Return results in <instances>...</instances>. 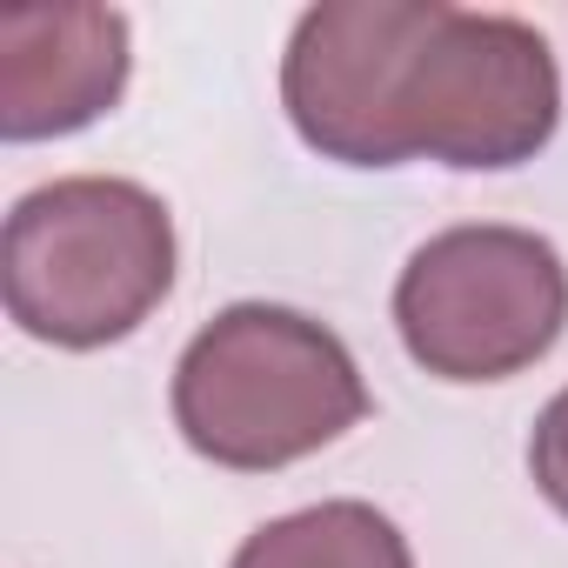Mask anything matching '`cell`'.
Returning <instances> with one entry per match:
<instances>
[{"label":"cell","mask_w":568,"mask_h":568,"mask_svg":"<svg viewBox=\"0 0 568 568\" xmlns=\"http://www.w3.org/2000/svg\"><path fill=\"white\" fill-rule=\"evenodd\" d=\"M0 288L21 335L48 348L128 342L174 288V214L121 174H68L14 201Z\"/></svg>","instance_id":"obj_2"},{"label":"cell","mask_w":568,"mask_h":568,"mask_svg":"<svg viewBox=\"0 0 568 568\" xmlns=\"http://www.w3.org/2000/svg\"><path fill=\"white\" fill-rule=\"evenodd\" d=\"M128 14L114 8H8L0 14V134H81L128 94Z\"/></svg>","instance_id":"obj_6"},{"label":"cell","mask_w":568,"mask_h":568,"mask_svg":"<svg viewBox=\"0 0 568 568\" xmlns=\"http://www.w3.org/2000/svg\"><path fill=\"white\" fill-rule=\"evenodd\" d=\"M561 121V74L548 41L515 14L442 8L395 88V154L462 174L535 161Z\"/></svg>","instance_id":"obj_4"},{"label":"cell","mask_w":568,"mask_h":568,"mask_svg":"<svg viewBox=\"0 0 568 568\" xmlns=\"http://www.w3.org/2000/svg\"><path fill=\"white\" fill-rule=\"evenodd\" d=\"M227 568H415L408 535L368 501H315L254 528Z\"/></svg>","instance_id":"obj_7"},{"label":"cell","mask_w":568,"mask_h":568,"mask_svg":"<svg viewBox=\"0 0 568 568\" xmlns=\"http://www.w3.org/2000/svg\"><path fill=\"white\" fill-rule=\"evenodd\" d=\"M395 328L435 382H508L561 342L568 267L535 227H442L395 281Z\"/></svg>","instance_id":"obj_3"},{"label":"cell","mask_w":568,"mask_h":568,"mask_svg":"<svg viewBox=\"0 0 568 568\" xmlns=\"http://www.w3.org/2000/svg\"><path fill=\"white\" fill-rule=\"evenodd\" d=\"M448 0H322L281 54V108L295 134L342 168H402L395 88Z\"/></svg>","instance_id":"obj_5"},{"label":"cell","mask_w":568,"mask_h":568,"mask_svg":"<svg viewBox=\"0 0 568 568\" xmlns=\"http://www.w3.org/2000/svg\"><path fill=\"white\" fill-rule=\"evenodd\" d=\"M528 475H535V488L548 495V508L568 515V388L535 415V435H528Z\"/></svg>","instance_id":"obj_8"},{"label":"cell","mask_w":568,"mask_h":568,"mask_svg":"<svg viewBox=\"0 0 568 568\" xmlns=\"http://www.w3.org/2000/svg\"><path fill=\"white\" fill-rule=\"evenodd\" d=\"M368 415V382L335 328L302 308L234 302L221 308L174 368L181 442L234 475L288 468L342 442Z\"/></svg>","instance_id":"obj_1"}]
</instances>
